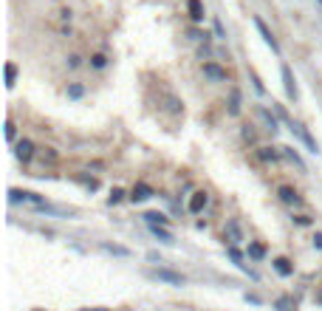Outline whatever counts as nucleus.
I'll return each instance as SVG.
<instances>
[{
	"mask_svg": "<svg viewBox=\"0 0 322 311\" xmlns=\"http://www.w3.org/2000/svg\"><path fill=\"white\" fill-rule=\"evenodd\" d=\"M147 275H150L153 280L170 283V286H184V275H181V272H173V269H164V266H159V269H150Z\"/></svg>",
	"mask_w": 322,
	"mask_h": 311,
	"instance_id": "obj_1",
	"label": "nucleus"
},
{
	"mask_svg": "<svg viewBox=\"0 0 322 311\" xmlns=\"http://www.w3.org/2000/svg\"><path fill=\"white\" fill-rule=\"evenodd\" d=\"M12 196V201H23V204H32V207H37V210H46L48 204L43 201L40 196H34V193H26V190H12L9 193Z\"/></svg>",
	"mask_w": 322,
	"mask_h": 311,
	"instance_id": "obj_2",
	"label": "nucleus"
},
{
	"mask_svg": "<svg viewBox=\"0 0 322 311\" xmlns=\"http://www.w3.org/2000/svg\"><path fill=\"white\" fill-rule=\"evenodd\" d=\"M289 128H291V133H297V136H300V139H303V142H306V147L311 150V153H317V142H314V139H311V133L306 131V128H303V125H297V122H289Z\"/></svg>",
	"mask_w": 322,
	"mask_h": 311,
	"instance_id": "obj_3",
	"label": "nucleus"
},
{
	"mask_svg": "<svg viewBox=\"0 0 322 311\" xmlns=\"http://www.w3.org/2000/svg\"><path fill=\"white\" fill-rule=\"evenodd\" d=\"M255 26H258V32H260V37L266 40V46H272V51H280V46H277V40H274V34L266 29V23L260 20V17H255Z\"/></svg>",
	"mask_w": 322,
	"mask_h": 311,
	"instance_id": "obj_4",
	"label": "nucleus"
},
{
	"mask_svg": "<svg viewBox=\"0 0 322 311\" xmlns=\"http://www.w3.org/2000/svg\"><path fill=\"white\" fill-rule=\"evenodd\" d=\"M15 153H17V159H20V162H32V156H34V145L29 142V139H23V142H17Z\"/></svg>",
	"mask_w": 322,
	"mask_h": 311,
	"instance_id": "obj_5",
	"label": "nucleus"
},
{
	"mask_svg": "<svg viewBox=\"0 0 322 311\" xmlns=\"http://www.w3.org/2000/svg\"><path fill=\"white\" fill-rule=\"evenodd\" d=\"M283 85H286V94H289L291 99H297V82H294V77H291L289 65H283Z\"/></svg>",
	"mask_w": 322,
	"mask_h": 311,
	"instance_id": "obj_6",
	"label": "nucleus"
},
{
	"mask_svg": "<svg viewBox=\"0 0 322 311\" xmlns=\"http://www.w3.org/2000/svg\"><path fill=\"white\" fill-rule=\"evenodd\" d=\"M226 235H229V241H232V244H241V241H243L241 224H238V221H229V224H226Z\"/></svg>",
	"mask_w": 322,
	"mask_h": 311,
	"instance_id": "obj_7",
	"label": "nucleus"
},
{
	"mask_svg": "<svg viewBox=\"0 0 322 311\" xmlns=\"http://www.w3.org/2000/svg\"><path fill=\"white\" fill-rule=\"evenodd\" d=\"M255 116H258V119H263V122H266V131H277V122H274V116L269 114V111H266V108H255Z\"/></svg>",
	"mask_w": 322,
	"mask_h": 311,
	"instance_id": "obj_8",
	"label": "nucleus"
},
{
	"mask_svg": "<svg viewBox=\"0 0 322 311\" xmlns=\"http://www.w3.org/2000/svg\"><path fill=\"white\" fill-rule=\"evenodd\" d=\"M207 207V193H193L190 198V213H201Z\"/></svg>",
	"mask_w": 322,
	"mask_h": 311,
	"instance_id": "obj_9",
	"label": "nucleus"
},
{
	"mask_svg": "<svg viewBox=\"0 0 322 311\" xmlns=\"http://www.w3.org/2000/svg\"><path fill=\"white\" fill-rule=\"evenodd\" d=\"M204 74H207V77H212V80H226V71H221V68L212 65V63H207V65H204Z\"/></svg>",
	"mask_w": 322,
	"mask_h": 311,
	"instance_id": "obj_10",
	"label": "nucleus"
},
{
	"mask_svg": "<svg viewBox=\"0 0 322 311\" xmlns=\"http://www.w3.org/2000/svg\"><path fill=\"white\" fill-rule=\"evenodd\" d=\"M280 198H283L286 204H300V198H297V193H294L291 187H280Z\"/></svg>",
	"mask_w": 322,
	"mask_h": 311,
	"instance_id": "obj_11",
	"label": "nucleus"
},
{
	"mask_svg": "<svg viewBox=\"0 0 322 311\" xmlns=\"http://www.w3.org/2000/svg\"><path fill=\"white\" fill-rule=\"evenodd\" d=\"M145 221L150 224V227H164V224H167V218H164L161 213H147Z\"/></svg>",
	"mask_w": 322,
	"mask_h": 311,
	"instance_id": "obj_12",
	"label": "nucleus"
},
{
	"mask_svg": "<svg viewBox=\"0 0 322 311\" xmlns=\"http://www.w3.org/2000/svg\"><path fill=\"white\" fill-rule=\"evenodd\" d=\"M274 269H277L283 278H289V275H291V266H289V261H286V258H277V261H274Z\"/></svg>",
	"mask_w": 322,
	"mask_h": 311,
	"instance_id": "obj_13",
	"label": "nucleus"
},
{
	"mask_svg": "<svg viewBox=\"0 0 322 311\" xmlns=\"http://www.w3.org/2000/svg\"><path fill=\"white\" fill-rule=\"evenodd\" d=\"M133 201H145V198H150V187H145V184H139L136 190H133Z\"/></svg>",
	"mask_w": 322,
	"mask_h": 311,
	"instance_id": "obj_14",
	"label": "nucleus"
},
{
	"mask_svg": "<svg viewBox=\"0 0 322 311\" xmlns=\"http://www.w3.org/2000/svg\"><path fill=\"white\" fill-rule=\"evenodd\" d=\"M190 15H193V20H204V9L198 0H190Z\"/></svg>",
	"mask_w": 322,
	"mask_h": 311,
	"instance_id": "obj_15",
	"label": "nucleus"
},
{
	"mask_svg": "<svg viewBox=\"0 0 322 311\" xmlns=\"http://www.w3.org/2000/svg\"><path fill=\"white\" fill-rule=\"evenodd\" d=\"M15 77H17V65L15 63H9V65H6V85H9V88L15 85Z\"/></svg>",
	"mask_w": 322,
	"mask_h": 311,
	"instance_id": "obj_16",
	"label": "nucleus"
},
{
	"mask_svg": "<svg viewBox=\"0 0 322 311\" xmlns=\"http://www.w3.org/2000/svg\"><path fill=\"white\" fill-rule=\"evenodd\" d=\"M153 232L159 235V238H161V241H164V244H173V235H170V232L164 229V227H153Z\"/></svg>",
	"mask_w": 322,
	"mask_h": 311,
	"instance_id": "obj_17",
	"label": "nucleus"
},
{
	"mask_svg": "<svg viewBox=\"0 0 322 311\" xmlns=\"http://www.w3.org/2000/svg\"><path fill=\"white\" fill-rule=\"evenodd\" d=\"M280 150H283V156H286V159H291V162L297 164V167H303V162H300V156H297V153H294L291 147H280Z\"/></svg>",
	"mask_w": 322,
	"mask_h": 311,
	"instance_id": "obj_18",
	"label": "nucleus"
},
{
	"mask_svg": "<svg viewBox=\"0 0 322 311\" xmlns=\"http://www.w3.org/2000/svg\"><path fill=\"white\" fill-rule=\"evenodd\" d=\"M249 252H252V258H263V255H266V249H263L260 244H255L252 249H249Z\"/></svg>",
	"mask_w": 322,
	"mask_h": 311,
	"instance_id": "obj_19",
	"label": "nucleus"
},
{
	"mask_svg": "<svg viewBox=\"0 0 322 311\" xmlns=\"http://www.w3.org/2000/svg\"><path fill=\"white\" fill-rule=\"evenodd\" d=\"M91 63H94V68H105V63H108V60H105V54H97Z\"/></svg>",
	"mask_w": 322,
	"mask_h": 311,
	"instance_id": "obj_20",
	"label": "nucleus"
},
{
	"mask_svg": "<svg viewBox=\"0 0 322 311\" xmlns=\"http://www.w3.org/2000/svg\"><path fill=\"white\" fill-rule=\"evenodd\" d=\"M105 249H108V252H113V255H128V249H122V246H111V244H105Z\"/></svg>",
	"mask_w": 322,
	"mask_h": 311,
	"instance_id": "obj_21",
	"label": "nucleus"
},
{
	"mask_svg": "<svg viewBox=\"0 0 322 311\" xmlns=\"http://www.w3.org/2000/svg\"><path fill=\"white\" fill-rule=\"evenodd\" d=\"M6 139H9V142L15 139V122H9V125H6Z\"/></svg>",
	"mask_w": 322,
	"mask_h": 311,
	"instance_id": "obj_22",
	"label": "nucleus"
},
{
	"mask_svg": "<svg viewBox=\"0 0 322 311\" xmlns=\"http://www.w3.org/2000/svg\"><path fill=\"white\" fill-rule=\"evenodd\" d=\"M229 111H232V114H238V94H232V105H229Z\"/></svg>",
	"mask_w": 322,
	"mask_h": 311,
	"instance_id": "obj_23",
	"label": "nucleus"
},
{
	"mask_svg": "<svg viewBox=\"0 0 322 311\" xmlns=\"http://www.w3.org/2000/svg\"><path fill=\"white\" fill-rule=\"evenodd\" d=\"M314 246H317V249H322V235H314Z\"/></svg>",
	"mask_w": 322,
	"mask_h": 311,
	"instance_id": "obj_24",
	"label": "nucleus"
},
{
	"mask_svg": "<svg viewBox=\"0 0 322 311\" xmlns=\"http://www.w3.org/2000/svg\"><path fill=\"white\" fill-rule=\"evenodd\" d=\"M317 303H320V306H322V289H320V292H317Z\"/></svg>",
	"mask_w": 322,
	"mask_h": 311,
	"instance_id": "obj_25",
	"label": "nucleus"
},
{
	"mask_svg": "<svg viewBox=\"0 0 322 311\" xmlns=\"http://www.w3.org/2000/svg\"><path fill=\"white\" fill-rule=\"evenodd\" d=\"M82 311H108V309H82Z\"/></svg>",
	"mask_w": 322,
	"mask_h": 311,
	"instance_id": "obj_26",
	"label": "nucleus"
},
{
	"mask_svg": "<svg viewBox=\"0 0 322 311\" xmlns=\"http://www.w3.org/2000/svg\"><path fill=\"white\" fill-rule=\"evenodd\" d=\"M317 6H320V9H322V0H317Z\"/></svg>",
	"mask_w": 322,
	"mask_h": 311,
	"instance_id": "obj_27",
	"label": "nucleus"
}]
</instances>
